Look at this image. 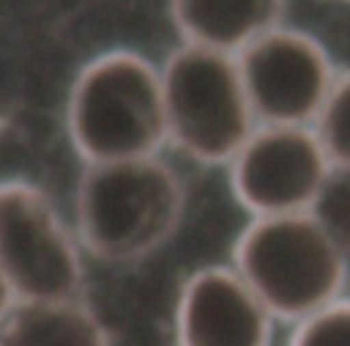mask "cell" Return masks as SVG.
Returning <instances> with one entry per match:
<instances>
[{"label": "cell", "instance_id": "1", "mask_svg": "<svg viewBox=\"0 0 350 346\" xmlns=\"http://www.w3.org/2000/svg\"><path fill=\"white\" fill-rule=\"evenodd\" d=\"M185 207V183L161 154L87 164L75 188L72 224L87 255L130 264L178 234Z\"/></svg>", "mask_w": 350, "mask_h": 346}, {"label": "cell", "instance_id": "2", "mask_svg": "<svg viewBox=\"0 0 350 346\" xmlns=\"http://www.w3.org/2000/svg\"><path fill=\"white\" fill-rule=\"evenodd\" d=\"M230 264L269 312L288 322L338 301L350 274L343 245L319 212L252 217Z\"/></svg>", "mask_w": 350, "mask_h": 346}, {"label": "cell", "instance_id": "3", "mask_svg": "<svg viewBox=\"0 0 350 346\" xmlns=\"http://www.w3.org/2000/svg\"><path fill=\"white\" fill-rule=\"evenodd\" d=\"M68 135L84 164L159 154L168 142L161 70L135 51L96 55L70 89Z\"/></svg>", "mask_w": 350, "mask_h": 346}, {"label": "cell", "instance_id": "4", "mask_svg": "<svg viewBox=\"0 0 350 346\" xmlns=\"http://www.w3.org/2000/svg\"><path fill=\"white\" fill-rule=\"evenodd\" d=\"M168 142L200 164H230L259 125L235 55L183 44L163 70Z\"/></svg>", "mask_w": 350, "mask_h": 346}, {"label": "cell", "instance_id": "5", "mask_svg": "<svg viewBox=\"0 0 350 346\" xmlns=\"http://www.w3.org/2000/svg\"><path fill=\"white\" fill-rule=\"evenodd\" d=\"M84 253L53 197L25 178L0 181V267L20 303L79 296Z\"/></svg>", "mask_w": 350, "mask_h": 346}, {"label": "cell", "instance_id": "6", "mask_svg": "<svg viewBox=\"0 0 350 346\" xmlns=\"http://www.w3.org/2000/svg\"><path fill=\"white\" fill-rule=\"evenodd\" d=\"M228 166L233 197L250 217L317 212L334 181L312 125H257Z\"/></svg>", "mask_w": 350, "mask_h": 346}, {"label": "cell", "instance_id": "7", "mask_svg": "<svg viewBox=\"0 0 350 346\" xmlns=\"http://www.w3.org/2000/svg\"><path fill=\"white\" fill-rule=\"evenodd\" d=\"M235 58L259 125H314L338 77L314 36L283 25Z\"/></svg>", "mask_w": 350, "mask_h": 346}, {"label": "cell", "instance_id": "8", "mask_svg": "<svg viewBox=\"0 0 350 346\" xmlns=\"http://www.w3.org/2000/svg\"><path fill=\"white\" fill-rule=\"evenodd\" d=\"M273 322L233 264H204L178 288L173 339L175 346H271Z\"/></svg>", "mask_w": 350, "mask_h": 346}, {"label": "cell", "instance_id": "9", "mask_svg": "<svg viewBox=\"0 0 350 346\" xmlns=\"http://www.w3.org/2000/svg\"><path fill=\"white\" fill-rule=\"evenodd\" d=\"M288 0H170V17L185 44L238 55L281 27Z\"/></svg>", "mask_w": 350, "mask_h": 346}, {"label": "cell", "instance_id": "10", "mask_svg": "<svg viewBox=\"0 0 350 346\" xmlns=\"http://www.w3.org/2000/svg\"><path fill=\"white\" fill-rule=\"evenodd\" d=\"M0 346H111V332L82 296L25 301L0 325Z\"/></svg>", "mask_w": 350, "mask_h": 346}, {"label": "cell", "instance_id": "11", "mask_svg": "<svg viewBox=\"0 0 350 346\" xmlns=\"http://www.w3.org/2000/svg\"><path fill=\"white\" fill-rule=\"evenodd\" d=\"M312 127L334 171L350 173V73L336 77Z\"/></svg>", "mask_w": 350, "mask_h": 346}, {"label": "cell", "instance_id": "12", "mask_svg": "<svg viewBox=\"0 0 350 346\" xmlns=\"http://www.w3.org/2000/svg\"><path fill=\"white\" fill-rule=\"evenodd\" d=\"M288 346H350V301L340 296L295 322Z\"/></svg>", "mask_w": 350, "mask_h": 346}, {"label": "cell", "instance_id": "13", "mask_svg": "<svg viewBox=\"0 0 350 346\" xmlns=\"http://www.w3.org/2000/svg\"><path fill=\"white\" fill-rule=\"evenodd\" d=\"M17 306H20V298H17L8 274L3 272V267H0V325L8 320V315H10Z\"/></svg>", "mask_w": 350, "mask_h": 346}, {"label": "cell", "instance_id": "14", "mask_svg": "<svg viewBox=\"0 0 350 346\" xmlns=\"http://www.w3.org/2000/svg\"><path fill=\"white\" fill-rule=\"evenodd\" d=\"M326 221V219H324ZM329 224V221H326ZM331 229H334V234H336V238L340 240V245H343V250H345V258H348V264H350V210H348V214H345V219L343 221H334V224H329Z\"/></svg>", "mask_w": 350, "mask_h": 346}]
</instances>
